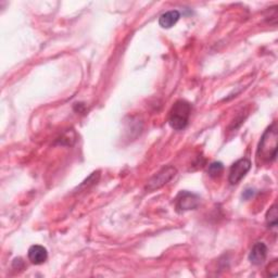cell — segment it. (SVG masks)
Listing matches in <instances>:
<instances>
[{
	"mask_svg": "<svg viewBox=\"0 0 278 278\" xmlns=\"http://www.w3.org/2000/svg\"><path fill=\"white\" fill-rule=\"evenodd\" d=\"M179 17H181V14H179L177 10L167 11L160 16L159 24L161 28L163 29H171L172 26H174L177 23Z\"/></svg>",
	"mask_w": 278,
	"mask_h": 278,
	"instance_id": "8",
	"label": "cell"
},
{
	"mask_svg": "<svg viewBox=\"0 0 278 278\" xmlns=\"http://www.w3.org/2000/svg\"><path fill=\"white\" fill-rule=\"evenodd\" d=\"M277 139H278L277 124L273 123L263 134L258 149V158L261 159L263 162H272V161L276 159Z\"/></svg>",
	"mask_w": 278,
	"mask_h": 278,
	"instance_id": "1",
	"label": "cell"
},
{
	"mask_svg": "<svg viewBox=\"0 0 278 278\" xmlns=\"http://www.w3.org/2000/svg\"><path fill=\"white\" fill-rule=\"evenodd\" d=\"M176 172H177L176 168L172 165L163 167L160 172H158L148 182V184L146 186V190L148 193H152V191L159 189V188L163 187L176 175Z\"/></svg>",
	"mask_w": 278,
	"mask_h": 278,
	"instance_id": "3",
	"label": "cell"
},
{
	"mask_svg": "<svg viewBox=\"0 0 278 278\" xmlns=\"http://www.w3.org/2000/svg\"><path fill=\"white\" fill-rule=\"evenodd\" d=\"M253 190L252 189H247L245 193H244V195H243V197H244V198L245 199H248V198H250V197H252L253 196Z\"/></svg>",
	"mask_w": 278,
	"mask_h": 278,
	"instance_id": "11",
	"label": "cell"
},
{
	"mask_svg": "<svg viewBox=\"0 0 278 278\" xmlns=\"http://www.w3.org/2000/svg\"><path fill=\"white\" fill-rule=\"evenodd\" d=\"M267 255V247L264 243H256L251 249L249 254V261L253 265L262 264Z\"/></svg>",
	"mask_w": 278,
	"mask_h": 278,
	"instance_id": "6",
	"label": "cell"
},
{
	"mask_svg": "<svg viewBox=\"0 0 278 278\" xmlns=\"http://www.w3.org/2000/svg\"><path fill=\"white\" fill-rule=\"evenodd\" d=\"M277 220H278L277 207H276V204H274L273 207L267 211V214H266V223H267L268 227L276 228L277 227Z\"/></svg>",
	"mask_w": 278,
	"mask_h": 278,
	"instance_id": "9",
	"label": "cell"
},
{
	"mask_svg": "<svg viewBox=\"0 0 278 278\" xmlns=\"http://www.w3.org/2000/svg\"><path fill=\"white\" fill-rule=\"evenodd\" d=\"M251 167V161L249 159H240L231 165L229 171V183L231 185L238 184L243 179Z\"/></svg>",
	"mask_w": 278,
	"mask_h": 278,
	"instance_id": "5",
	"label": "cell"
},
{
	"mask_svg": "<svg viewBox=\"0 0 278 278\" xmlns=\"http://www.w3.org/2000/svg\"><path fill=\"white\" fill-rule=\"evenodd\" d=\"M29 259L30 261L33 264L39 265L46 262V260L48 258V253L46 248H44L42 246L39 245H34L29 249Z\"/></svg>",
	"mask_w": 278,
	"mask_h": 278,
	"instance_id": "7",
	"label": "cell"
},
{
	"mask_svg": "<svg viewBox=\"0 0 278 278\" xmlns=\"http://www.w3.org/2000/svg\"><path fill=\"white\" fill-rule=\"evenodd\" d=\"M199 204L200 197L189 191L179 193L176 198V208L181 212L195 210L199 207Z\"/></svg>",
	"mask_w": 278,
	"mask_h": 278,
	"instance_id": "4",
	"label": "cell"
},
{
	"mask_svg": "<svg viewBox=\"0 0 278 278\" xmlns=\"http://www.w3.org/2000/svg\"><path fill=\"white\" fill-rule=\"evenodd\" d=\"M191 112V105L189 102L185 100H179L177 101L173 108L169 111L168 116V122L171 127L176 131H182L184 130L188 121H189V116Z\"/></svg>",
	"mask_w": 278,
	"mask_h": 278,
	"instance_id": "2",
	"label": "cell"
},
{
	"mask_svg": "<svg viewBox=\"0 0 278 278\" xmlns=\"http://www.w3.org/2000/svg\"><path fill=\"white\" fill-rule=\"evenodd\" d=\"M224 169V166L221 162H213L210 164L209 168H208V174L211 177H218L222 174Z\"/></svg>",
	"mask_w": 278,
	"mask_h": 278,
	"instance_id": "10",
	"label": "cell"
}]
</instances>
